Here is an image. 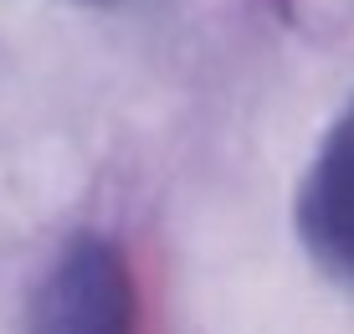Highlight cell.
<instances>
[{
	"label": "cell",
	"mask_w": 354,
	"mask_h": 334,
	"mask_svg": "<svg viewBox=\"0 0 354 334\" xmlns=\"http://www.w3.org/2000/svg\"><path fill=\"white\" fill-rule=\"evenodd\" d=\"M26 334H139V288L124 252L97 231L67 237L26 299Z\"/></svg>",
	"instance_id": "1"
},
{
	"label": "cell",
	"mask_w": 354,
	"mask_h": 334,
	"mask_svg": "<svg viewBox=\"0 0 354 334\" xmlns=\"http://www.w3.org/2000/svg\"><path fill=\"white\" fill-rule=\"evenodd\" d=\"M298 237L328 273L354 283V103L334 118L298 191Z\"/></svg>",
	"instance_id": "2"
},
{
	"label": "cell",
	"mask_w": 354,
	"mask_h": 334,
	"mask_svg": "<svg viewBox=\"0 0 354 334\" xmlns=\"http://www.w3.org/2000/svg\"><path fill=\"white\" fill-rule=\"evenodd\" d=\"M77 6H118V0H77Z\"/></svg>",
	"instance_id": "3"
}]
</instances>
